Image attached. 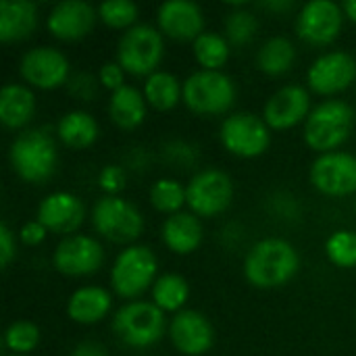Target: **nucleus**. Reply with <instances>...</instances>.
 Returning a JSON list of instances; mask_svg holds the SVG:
<instances>
[{"mask_svg":"<svg viewBox=\"0 0 356 356\" xmlns=\"http://www.w3.org/2000/svg\"><path fill=\"white\" fill-rule=\"evenodd\" d=\"M327 257L338 267L356 265V234L338 232L327 240Z\"/></svg>","mask_w":356,"mask_h":356,"instance_id":"obj_33","label":"nucleus"},{"mask_svg":"<svg viewBox=\"0 0 356 356\" xmlns=\"http://www.w3.org/2000/svg\"><path fill=\"white\" fill-rule=\"evenodd\" d=\"M152 300L161 311H179L188 300V284L179 275H163L152 288Z\"/></svg>","mask_w":356,"mask_h":356,"instance_id":"obj_29","label":"nucleus"},{"mask_svg":"<svg viewBox=\"0 0 356 356\" xmlns=\"http://www.w3.org/2000/svg\"><path fill=\"white\" fill-rule=\"evenodd\" d=\"M113 327L127 346L144 348L161 340L165 332V317L156 305L131 302L117 313Z\"/></svg>","mask_w":356,"mask_h":356,"instance_id":"obj_5","label":"nucleus"},{"mask_svg":"<svg viewBox=\"0 0 356 356\" xmlns=\"http://www.w3.org/2000/svg\"><path fill=\"white\" fill-rule=\"evenodd\" d=\"M94 227L106 240L127 244L142 234L144 221L129 202L115 196H106L94 207Z\"/></svg>","mask_w":356,"mask_h":356,"instance_id":"obj_7","label":"nucleus"},{"mask_svg":"<svg viewBox=\"0 0 356 356\" xmlns=\"http://www.w3.org/2000/svg\"><path fill=\"white\" fill-rule=\"evenodd\" d=\"M13 169L27 181H46L56 167V148L52 138L42 129L21 134L10 146Z\"/></svg>","mask_w":356,"mask_h":356,"instance_id":"obj_2","label":"nucleus"},{"mask_svg":"<svg viewBox=\"0 0 356 356\" xmlns=\"http://www.w3.org/2000/svg\"><path fill=\"white\" fill-rule=\"evenodd\" d=\"M246 277L257 288H280L298 271V254L284 240H263L246 257Z\"/></svg>","mask_w":356,"mask_h":356,"instance_id":"obj_1","label":"nucleus"},{"mask_svg":"<svg viewBox=\"0 0 356 356\" xmlns=\"http://www.w3.org/2000/svg\"><path fill=\"white\" fill-rule=\"evenodd\" d=\"M111 117L121 129L138 127L146 117V102L136 88L123 86L113 92L111 98Z\"/></svg>","mask_w":356,"mask_h":356,"instance_id":"obj_25","label":"nucleus"},{"mask_svg":"<svg viewBox=\"0 0 356 356\" xmlns=\"http://www.w3.org/2000/svg\"><path fill=\"white\" fill-rule=\"evenodd\" d=\"M356 77V63L344 52H330L317 58L309 71V83L317 94H336L346 90Z\"/></svg>","mask_w":356,"mask_h":356,"instance_id":"obj_14","label":"nucleus"},{"mask_svg":"<svg viewBox=\"0 0 356 356\" xmlns=\"http://www.w3.org/2000/svg\"><path fill=\"white\" fill-rule=\"evenodd\" d=\"M263 6H267V8H277V10H288V8L294 6V2H267V4H263Z\"/></svg>","mask_w":356,"mask_h":356,"instance_id":"obj_41","label":"nucleus"},{"mask_svg":"<svg viewBox=\"0 0 356 356\" xmlns=\"http://www.w3.org/2000/svg\"><path fill=\"white\" fill-rule=\"evenodd\" d=\"M309 113V94L300 86L282 88L265 106V121L273 129H288Z\"/></svg>","mask_w":356,"mask_h":356,"instance_id":"obj_19","label":"nucleus"},{"mask_svg":"<svg viewBox=\"0 0 356 356\" xmlns=\"http://www.w3.org/2000/svg\"><path fill=\"white\" fill-rule=\"evenodd\" d=\"M234 83L219 71H198L184 83V100L198 115H219L232 108Z\"/></svg>","mask_w":356,"mask_h":356,"instance_id":"obj_4","label":"nucleus"},{"mask_svg":"<svg viewBox=\"0 0 356 356\" xmlns=\"http://www.w3.org/2000/svg\"><path fill=\"white\" fill-rule=\"evenodd\" d=\"M311 181L327 196H346L356 192V159L344 152L319 156L311 169Z\"/></svg>","mask_w":356,"mask_h":356,"instance_id":"obj_11","label":"nucleus"},{"mask_svg":"<svg viewBox=\"0 0 356 356\" xmlns=\"http://www.w3.org/2000/svg\"><path fill=\"white\" fill-rule=\"evenodd\" d=\"M163 238H165V244L173 252L190 254L192 250L198 248V244L202 240V225L194 215L175 213L163 225Z\"/></svg>","mask_w":356,"mask_h":356,"instance_id":"obj_22","label":"nucleus"},{"mask_svg":"<svg viewBox=\"0 0 356 356\" xmlns=\"http://www.w3.org/2000/svg\"><path fill=\"white\" fill-rule=\"evenodd\" d=\"M111 309V296L102 288H81L69 300V317L77 323H96Z\"/></svg>","mask_w":356,"mask_h":356,"instance_id":"obj_24","label":"nucleus"},{"mask_svg":"<svg viewBox=\"0 0 356 356\" xmlns=\"http://www.w3.org/2000/svg\"><path fill=\"white\" fill-rule=\"evenodd\" d=\"M100 81H102L108 90H113V92H117L119 88H123V69H121V65H117V63H106V65L100 69Z\"/></svg>","mask_w":356,"mask_h":356,"instance_id":"obj_37","label":"nucleus"},{"mask_svg":"<svg viewBox=\"0 0 356 356\" xmlns=\"http://www.w3.org/2000/svg\"><path fill=\"white\" fill-rule=\"evenodd\" d=\"M161 29L173 40H194L202 33V13L194 2L171 0L159 8Z\"/></svg>","mask_w":356,"mask_h":356,"instance_id":"obj_20","label":"nucleus"},{"mask_svg":"<svg viewBox=\"0 0 356 356\" xmlns=\"http://www.w3.org/2000/svg\"><path fill=\"white\" fill-rule=\"evenodd\" d=\"M100 19L108 27H129L138 19V6L129 0H106L100 4Z\"/></svg>","mask_w":356,"mask_h":356,"instance_id":"obj_32","label":"nucleus"},{"mask_svg":"<svg viewBox=\"0 0 356 356\" xmlns=\"http://www.w3.org/2000/svg\"><path fill=\"white\" fill-rule=\"evenodd\" d=\"M98 184L104 192L108 194H115L119 190H123L125 186V173L121 167H115V165H108L100 171V177H98Z\"/></svg>","mask_w":356,"mask_h":356,"instance_id":"obj_36","label":"nucleus"},{"mask_svg":"<svg viewBox=\"0 0 356 356\" xmlns=\"http://www.w3.org/2000/svg\"><path fill=\"white\" fill-rule=\"evenodd\" d=\"M232 196H234V186L229 177L215 169L196 175L186 190V202L192 207L194 213L202 217H211L225 211L232 202Z\"/></svg>","mask_w":356,"mask_h":356,"instance_id":"obj_10","label":"nucleus"},{"mask_svg":"<svg viewBox=\"0 0 356 356\" xmlns=\"http://www.w3.org/2000/svg\"><path fill=\"white\" fill-rule=\"evenodd\" d=\"M163 58V38L148 25L131 27L119 42V65L134 75H152Z\"/></svg>","mask_w":356,"mask_h":356,"instance_id":"obj_6","label":"nucleus"},{"mask_svg":"<svg viewBox=\"0 0 356 356\" xmlns=\"http://www.w3.org/2000/svg\"><path fill=\"white\" fill-rule=\"evenodd\" d=\"M15 356H19V355H15Z\"/></svg>","mask_w":356,"mask_h":356,"instance_id":"obj_43","label":"nucleus"},{"mask_svg":"<svg viewBox=\"0 0 356 356\" xmlns=\"http://www.w3.org/2000/svg\"><path fill=\"white\" fill-rule=\"evenodd\" d=\"M71 356H106V353H104V348H102L100 344L83 342V344H79V346L73 350V355Z\"/></svg>","mask_w":356,"mask_h":356,"instance_id":"obj_40","label":"nucleus"},{"mask_svg":"<svg viewBox=\"0 0 356 356\" xmlns=\"http://www.w3.org/2000/svg\"><path fill=\"white\" fill-rule=\"evenodd\" d=\"M171 340L184 355H204L213 346V327L196 311H181L173 317L169 327Z\"/></svg>","mask_w":356,"mask_h":356,"instance_id":"obj_16","label":"nucleus"},{"mask_svg":"<svg viewBox=\"0 0 356 356\" xmlns=\"http://www.w3.org/2000/svg\"><path fill=\"white\" fill-rule=\"evenodd\" d=\"M146 100L156 111H169L173 108L181 98V86L179 81L169 73H152L144 88Z\"/></svg>","mask_w":356,"mask_h":356,"instance_id":"obj_27","label":"nucleus"},{"mask_svg":"<svg viewBox=\"0 0 356 356\" xmlns=\"http://www.w3.org/2000/svg\"><path fill=\"white\" fill-rule=\"evenodd\" d=\"M294 46L286 38H271L259 52V67L267 75H282L294 63Z\"/></svg>","mask_w":356,"mask_h":356,"instance_id":"obj_28","label":"nucleus"},{"mask_svg":"<svg viewBox=\"0 0 356 356\" xmlns=\"http://www.w3.org/2000/svg\"><path fill=\"white\" fill-rule=\"evenodd\" d=\"M38 21L33 2L27 0H2L0 2V40L19 42L25 40Z\"/></svg>","mask_w":356,"mask_h":356,"instance_id":"obj_21","label":"nucleus"},{"mask_svg":"<svg viewBox=\"0 0 356 356\" xmlns=\"http://www.w3.org/2000/svg\"><path fill=\"white\" fill-rule=\"evenodd\" d=\"M221 140L223 146L244 159L259 156L269 146V131L265 121L250 113H238L234 117H227L221 127Z\"/></svg>","mask_w":356,"mask_h":356,"instance_id":"obj_9","label":"nucleus"},{"mask_svg":"<svg viewBox=\"0 0 356 356\" xmlns=\"http://www.w3.org/2000/svg\"><path fill=\"white\" fill-rule=\"evenodd\" d=\"M225 31H227V38H229L232 44L244 46L257 33V19L248 10H236V13H232L227 17Z\"/></svg>","mask_w":356,"mask_h":356,"instance_id":"obj_34","label":"nucleus"},{"mask_svg":"<svg viewBox=\"0 0 356 356\" xmlns=\"http://www.w3.org/2000/svg\"><path fill=\"white\" fill-rule=\"evenodd\" d=\"M296 29L309 44L325 46L334 42L342 29V10L330 0H313L300 10Z\"/></svg>","mask_w":356,"mask_h":356,"instance_id":"obj_12","label":"nucleus"},{"mask_svg":"<svg viewBox=\"0 0 356 356\" xmlns=\"http://www.w3.org/2000/svg\"><path fill=\"white\" fill-rule=\"evenodd\" d=\"M344 10H346V15L356 23V0H348V2L344 4Z\"/></svg>","mask_w":356,"mask_h":356,"instance_id":"obj_42","label":"nucleus"},{"mask_svg":"<svg viewBox=\"0 0 356 356\" xmlns=\"http://www.w3.org/2000/svg\"><path fill=\"white\" fill-rule=\"evenodd\" d=\"M38 327L33 323H27V321H19V323H13L8 330H6V336H4V342L10 350L15 353H29L35 348L38 344Z\"/></svg>","mask_w":356,"mask_h":356,"instance_id":"obj_35","label":"nucleus"},{"mask_svg":"<svg viewBox=\"0 0 356 356\" xmlns=\"http://www.w3.org/2000/svg\"><path fill=\"white\" fill-rule=\"evenodd\" d=\"M35 111L33 94L23 86H4L0 92V119L6 127L25 125Z\"/></svg>","mask_w":356,"mask_h":356,"instance_id":"obj_23","label":"nucleus"},{"mask_svg":"<svg viewBox=\"0 0 356 356\" xmlns=\"http://www.w3.org/2000/svg\"><path fill=\"white\" fill-rule=\"evenodd\" d=\"M69 73L67 58L54 48H33L21 60V75L35 88L50 90L65 83Z\"/></svg>","mask_w":356,"mask_h":356,"instance_id":"obj_13","label":"nucleus"},{"mask_svg":"<svg viewBox=\"0 0 356 356\" xmlns=\"http://www.w3.org/2000/svg\"><path fill=\"white\" fill-rule=\"evenodd\" d=\"M156 259L144 246H131L123 250L113 267L111 280L113 288L123 298H134L142 294L154 280Z\"/></svg>","mask_w":356,"mask_h":356,"instance_id":"obj_8","label":"nucleus"},{"mask_svg":"<svg viewBox=\"0 0 356 356\" xmlns=\"http://www.w3.org/2000/svg\"><path fill=\"white\" fill-rule=\"evenodd\" d=\"M353 127V108L346 102L330 100L319 104L305 127L307 144L313 150H334L338 148L350 134Z\"/></svg>","mask_w":356,"mask_h":356,"instance_id":"obj_3","label":"nucleus"},{"mask_svg":"<svg viewBox=\"0 0 356 356\" xmlns=\"http://www.w3.org/2000/svg\"><path fill=\"white\" fill-rule=\"evenodd\" d=\"M102 263V248L88 236H73L58 244L54 252V265L65 275L94 273Z\"/></svg>","mask_w":356,"mask_h":356,"instance_id":"obj_15","label":"nucleus"},{"mask_svg":"<svg viewBox=\"0 0 356 356\" xmlns=\"http://www.w3.org/2000/svg\"><path fill=\"white\" fill-rule=\"evenodd\" d=\"M194 54L196 60L204 67V71H217L225 65L229 56V46L217 33H202L194 42Z\"/></svg>","mask_w":356,"mask_h":356,"instance_id":"obj_30","label":"nucleus"},{"mask_svg":"<svg viewBox=\"0 0 356 356\" xmlns=\"http://www.w3.org/2000/svg\"><path fill=\"white\" fill-rule=\"evenodd\" d=\"M13 257H15L13 234L6 225H0V263H2V267H8Z\"/></svg>","mask_w":356,"mask_h":356,"instance_id":"obj_38","label":"nucleus"},{"mask_svg":"<svg viewBox=\"0 0 356 356\" xmlns=\"http://www.w3.org/2000/svg\"><path fill=\"white\" fill-rule=\"evenodd\" d=\"M46 232H48V229H46L40 221H31V223H27V225L21 229V240H23L27 246H35V244H40V242L44 240Z\"/></svg>","mask_w":356,"mask_h":356,"instance_id":"obj_39","label":"nucleus"},{"mask_svg":"<svg viewBox=\"0 0 356 356\" xmlns=\"http://www.w3.org/2000/svg\"><path fill=\"white\" fill-rule=\"evenodd\" d=\"M96 13L90 4L79 0H67L54 6L48 17V29L60 40H79L94 27Z\"/></svg>","mask_w":356,"mask_h":356,"instance_id":"obj_18","label":"nucleus"},{"mask_svg":"<svg viewBox=\"0 0 356 356\" xmlns=\"http://www.w3.org/2000/svg\"><path fill=\"white\" fill-rule=\"evenodd\" d=\"M38 221L56 234H71L83 223V204L77 196L56 192L42 200L38 209Z\"/></svg>","mask_w":356,"mask_h":356,"instance_id":"obj_17","label":"nucleus"},{"mask_svg":"<svg viewBox=\"0 0 356 356\" xmlns=\"http://www.w3.org/2000/svg\"><path fill=\"white\" fill-rule=\"evenodd\" d=\"M58 136L69 148H75V150L88 148L90 144H94V140L98 136V125H96L94 117H90L88 113L75 111L60 119Z\"/></svg>","mask_w":356,"mask_h":356,"instance_id":"obj_26","label":"nucleus"},{"mask_svg":"<svg viewBox=\"0 0 356 356\" xmlns=\"http://www.w3.org/2000/svg\"><path fill=\"white\" fill-rule=\"evenodd\" d=\"M150 200H152V204L159 211H163V213H175L186 202V192H184V188L177 181H173V179H161V181H156L152 186Z\"/></svg>","mask_w":356,"mask_h":356,"instance_id":"obj_31","label":"nucleus"}]
</instances>
